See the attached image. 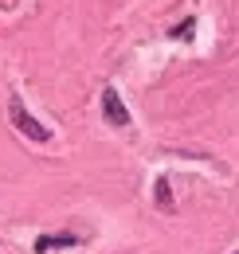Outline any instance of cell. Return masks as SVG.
<instances>
[{
    "instance_id": "5b68a950",
    "label": "cell",
    "mask_w": 239,
    "mask_h": 254,
    "mask_svg": "<svg viewBox=\"0 0 239 254\" xmlns=\"http://www.w3.org/2000/svg\"><path fill=\"white\" fill-rule=\"evenodd\" d=\"M192 28H196V20H192V16H188V20H184V24H180V28H173V39H188V35H192Z\"/></svg>"
},
{
    "instance_id": "6da1fadb",
    "label": "cell",
    "mask_w": 239,
    "mask_h": 254,
    "mask_svg": "<svg viewBox=\"0 0 239 254\" xmlns=\"http://www.w3.org/2000/svg\"><path fill=\"white\" fill-rule=\"evenodd\" d=\"M8 118H12V126L20 129L24 137L39 141V145H43V141H51V129H47V126H39V122L31 118L28 110H24V102H20V98H12V102H8Z\"/></svg>"
},
{
    "instance_id": "7a4b0ae2",
    "label": "cell",
    "mask_w": 239,
    "mask_h": 254,
    "mask_svg": "<svg viewBox=\"0 0 239 254\" xmlns=\"http://www.w3.org/2000/svg\"><path fill=\"white\" fill-rule=\"evenodd\" d=\"M102 114H106V122L114 129H125L129 126V110H125V102H121V94L114 90V86H106L102 90Z\"/></svg>"
},
{
    "instance_id": "3957f363",
    "label": "cell",
    "mask_w": 239,
    "mask_h": 254,
    "mask_svg": "<svg viewBox=\"0 0 239 254\" xmlns=\"http://www.w3.org/2000/svg\"><path fill=\"white\" fill-rule=\"evenodd\" d=\"M59 247H75V235H43V239H35V251L39 254L59 251Z\"/></svg>"
},
{
    "instance_id": "277c9868",
    "label": "cell",
    "mask_w": 239,
    "mask_h": 254,
    "mask_svg": "<svg viewBox=\"0 0 239 254\" xmlns=\"http://www.w3.org/2000/svg\"><path fill=\"white\" fill-rule=\"evenodd\" d=\"M157 207H161V211H173V207H177V203H173V191H169V180H165V176L157 180Z\"/></svg>"
}]
</instances>
